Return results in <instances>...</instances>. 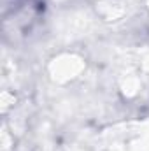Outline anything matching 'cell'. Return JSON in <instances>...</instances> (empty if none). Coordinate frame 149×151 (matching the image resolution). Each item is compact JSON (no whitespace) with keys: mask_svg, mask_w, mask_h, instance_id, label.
<instances>
[{"mask_svg":"<svg viewBox=\"0 0 149 151\" xmlns=\"http://www.w3.org/2000/svg\"><path fill=\"white\" fill-rule=\"evenodd\" d=\"M44 0H4V23L5 28L30 30L32 25L44 14Z\"/></svg>","mask_w":149,"mask_h":151,"instance_id":"cell-1","label":"cell"}]
</instances>
